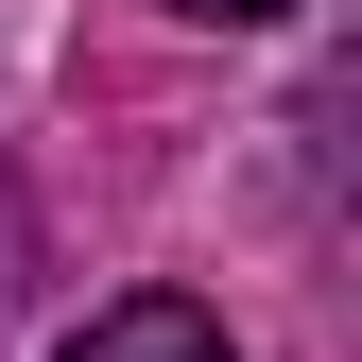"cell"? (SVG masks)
I'll use <instances>...</instances> for the list:
<instances>
[{
  "instance_id": "1",
  "label": "cell",
  "mask_w": 362,
  "mask_h": 362,
  "mask_svg": "<svg viewBox=\"0 0 362 362\" xmlns=\"http://www.w3.org/2000/svg\"><path fill=\"white\" fill-rule=\"evenodd\" d=\"M52 362H224V328H207L190 293H121V310H86Z\"/></svg>"
},
{
  "instance_id": "2",
  "label": "cell",
  "mask_w": 362,
  "mask_h": 362,
  "mask_svg": "<svg viewBox=\"0 0 362 362\" xmlns=\"http://www.w3.org/2000/svg\"><path fill=\"white\" fill-rule=\"evenodd\" d=\"M173 18H207V35H276L293 0H173Z\"/></svg>"
}]
</instances>
